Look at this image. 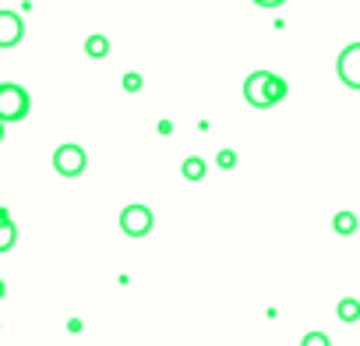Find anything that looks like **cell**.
<instances>
[{
	"instance_id": "obj_3",
	"label": "cell",
	"mask_w": 360,
	"mask_h": 346,
	"mask_svg": "<svg viewBox=\"0 0 360 346\" xmlns=\"http://www.w3.org/2000/svg\"><path fill=\"white\" fill-rule=\"evenodd\" d=\"M85 162H89V155H85V148L75 145V141H68V145H60V148L53 152V169L60 173V177H78V173L85 169Z\"/></svg>"
},
{
	"instance_id": "obj_10",
	"label": "cell",
	"mask_w": 360,
	"mask_h": 346,
	"mask_svg": "<svg viewBox=\"0 0 360 346\" xmlns=\"http://www.w3.org/2000/svg\"><path fill=\"white\" fill-rule=\"evenodd\" d=\"M85 53H89V57H96V60H99V57H106V53H110V39H106V36H99V32H96V36H89V39H85Z\"/></svg>"
},
{
	"instance_id": "obj_13",
	"label": "cell",
	"mask_w": 360,
	"mask_h": 346,
	"mask_svg": "<svg viewBox=\"0 0 360 346\" xmlns=\"http://www.w3.org/2000/svg\"><path fill=\"white\" fill-rule=\"evenodd\" d=\"M216 162H219L223 169H233V166H237V152H233V148H223V152L216 155Z\"/></svg>"
},
{
	"instance_id": "obj_7",
	"label": "cell",
	"mask_w": 360,
	"mask_h": 346,
	"mask_svg": "<svg viewBox=\"0 0 360 346\" xmlns=\"http://www.w3.org/2000/svg\"><path fill=\"white\" fill-rule=\"evenodd\" d=\"M15 241H18V230H15V223H11L8 209H0V251H11V248H15Z\"/></svg>"
},
{
	"instance_id": "obj_12",
	"label": "cell",
	"mask_w": 360,
	"mask_h": 346,
	"mask_svg": "<svg viewBox=\"0 0 360 346\" xmlns=\"http://www.w3.org/2000/svg\"><path fill=\"white\" fill-rule=\"evenodd\" d=\"M300 346H332V342H328L325 332H307V335L300 339Z\"/></svg>"
},
{
	"instance_id": "obj_15",
	"label": "cell",
	"mask_w": 360,
	"mask_h": 346,
	"mask_svg": "<svg viewBox=\"0 0 360 346\" xmlns=\"http://www.w3.org/2000/svg\"><path fill=\"white\" fill-rule=\"evenodd\" d=\"M255 4H258V8H283L286 0H255Z\"/></svg>"
},
{
	"instance_id": "obj_11",
	"label": "cell",
	"mask_w": 360,
	"mask_h": 346,
	"mask_svg": "<svg viewBox=\"0 0 360 346\" xmlns=\"http://www.w3.org/2000/svg\"><path fill=\"white\" fill-rule=\"evenodd\" d=\"M332 230H335V233H342V237H349V233L356 230V216H353V212H335Z\"/></svg>"
},
{
	"instance_id": "obj_6",
	"label": "cell",
	"mask_w": 360,
	"mask_h": 346,
	"mask_svg": "<svg viewBox=\"0 0 360 346\" xmlns=\"http://www.w3.org/2000/svg\"><path fill=\"white\" fill-rule=\"evenodd\" d=\"M25 36V22L18 11H0V50H11L18 46Z\"/></svg>"
},
{
	"instance_id": "obj_16",
	"label": "cell",
	"mask_w": 360,
	"mask_h": 346,
	"mask_svg": "<svg viewBox=\"0 0 360 346\" xmlns=\"http://www.w3.org/2000/svg\"><path fill=\"white\" fill-rule=\"evenodd\" d=\"M0 300H4V279H0Z\"/></svg>"
},
{
	"instance_id": "obj_8",
	"label": "cell",
	"mask_w": 360,
	"mask_h": 346,
	"mask_svg": "<svg viewBox=\"0 0 360 346\" xmlns=\"http://www.w3.org/2000/svg\"><path fill=\"white\" fill-rule=\"evenodd\" d=\"M180 173H184V181H202V177H205V159L188 155L184 162H180Z\"/></svg>"
},
{
	"instance_id": "obj_4",
	"label": "cell",
	"mask_w": 360,
	"mask_h": 346,
	"mask_svg": "<svg viewBox=\"0 0 360 346\" xmlns=\"http://www.w3.org/2000/svg\"><path fill=\"white\" fill-rule=\"evenodd\" d=\"M335 75L346 89H360V43H349L339 60H335Z\"/></svg>"
},
{
	"instance_id": "obj_5",
	"label": "cell",
	"mask_w": 360,
	"mask_h": 346,
	"mask_svg": "<svg viewBox=\"0 0 360 346\" xmlns=\"http://www.w3.org/2000/svg\"><path fill=\"white\" fill-rule=\"evenodd\" d=\"M120 230L127 237H145L152 230V209L148 205H127L120 212Z\"/></svg>"
},
{
	"instance_id": "obj_9",
	"label": "cell",
	"mask_w": 360,
	"mask_h": 346,
	"mask_svg": "<svg viewBox=\"0 0 360 346\" xmlns=\"http://www.w3.org/2000/svg\"><path fill=\"white\" fill-rule=\"evenodd\" d=\"M335 314H339V321H360V300L356 297H342Z\"/></svg>"
},
{
	"instance_id": "obj_17",
	"label": "cell",
	"mask_w": 360,
	"mask_h": 346,
	"mask_svg": "<svg viewBox=\"0 0 360 346\" xmlns=\"http://www.w3.org/2000/svg\"><path fill=\"white\" fill-rule=\"evenodd\" d=\"M0 141H4V124H0Z\"/></svg>"
},
{
	"instance_id": "obj_2",
	"label": "cell",
	"mask_w": 360,
	"mask_h": 346,
	"mask_svg": "<svg viewBox=\"0 0 360 346\" xmlns=\"http://www.w3.org/2000/svg\"><path fill=\"white\" fill-rule=\"evenodd\" d=\"M29 106H32V99H29V92H25L22 85H15V82H0V124H15V120H22V117L29 113Z\"/></svg>"
},
{
	"instance_id": "obj_14",
	"label": "cell",
	"mask_w": 360,
	"mask_h": 346,
	"mask_svg": "<svg viewBox=\"0 0 360 346\" xmlns=\"http://www.w3.org/2000/svg\"><path fill=\"white\" fill-rule=\"evenodd\" d=\"M124 89H127V92H138V89H141V75H134V71L124 75Z\"/></svg>"
},
{
	"instance_id": "obj_1",
	"label": "cell",
	"mask_w": 360,
	"mask_h": 346,
	"mask_svg": "<svg viewBox=\"0 0 360 346\" xmlns=\"http://www.w3.org/2000/svg\"><path fill=\"white\" fill-rule=\"evenodd\" d=\"M244 99H248V106H255V110H269V106H276V103L286 99V82H283L279 75L258 68V71H251V75L244 78Z\"/></svg>"
}]
</instances>
